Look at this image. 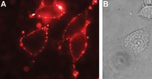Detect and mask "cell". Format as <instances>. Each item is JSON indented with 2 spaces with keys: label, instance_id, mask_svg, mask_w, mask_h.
<instances>
[{
  "label": "cell",
  "instance_id": "6da1fadb",
  "mask_svg": "<svg viewBox=\"0 0 152 79\" xmlns=\"http://www.w3.org/2000/svg\"><path fill=\"white\" fill-rule=\"evenodd\" d=\"M48 27L39 28L20 40V46L31 55H38L45 47L48 41Z\"/></svg>",
  "mask_w": 152,
  "mask_h": 79
},
{
  "label": "cell",
  "instance_id": "7a4b0ae2",
  "mask_svg": "<svg viewBox=\"0 0 152 79\" xmlns=\"http://www.w3.org/2000/svg\"><path fill=\"white\" fill-rule=\"evenodd\" d=\"M149 37L148 29L138 30L127 35L125 40V47L131 53H142L148 46Z\"/></svg>",
  "mask_w": 152,
  "mask_h": 79
},
{
  "label": "cell",
  "instance_id": "3957f363",
  "mask_svg": "<svg viewBox=\"0 0 152 79\" xmlns=\"http://www.w3.org/2000/svg\"><path fill=\"white\" fill-rule=\"evenodd\" d=\"M66 8L62 2H53L48 5L43 3L38 9V16L43 19H54L61 17L65 14Z\"/></svg>",
  "mask_w": 152,
  "mask_h": 79
},
{
  "label": "cell",
  "instance_id": "277c9868",
  "mask_svg": "<svg viewBox=\"0 0 152 79\" xmlns=\"http://www.w3.org/2000/svg\"><path fill=\"white\" fill-rule=\"evenodd\" d=\"M139 15L148 18H152V5L145 6L140 11Z\"/></svg>",
  "mask_w": 152,
  "mask_h": 79
},
{
  "label": "cell",
  "instance_id": "5b68a950",
  "mask_svg": "<svg viewBox=\"0 0 152 79\" xmlns=\"http://www.w3.org/2000/svg\"><path fill=\"white\" fill-rule=\"evenodd\" d=\"M75 43H77V42H75ZM78 44H79V43H80V42L79 41H78Z\"/></svg>",
  "mask_w": 152,
  "mask_h": 79
}]
</instances>
